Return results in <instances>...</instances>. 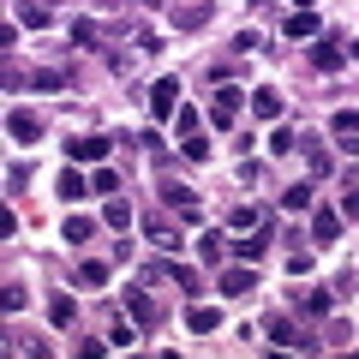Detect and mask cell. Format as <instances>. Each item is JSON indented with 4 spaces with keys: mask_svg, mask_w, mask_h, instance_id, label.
I'll return each instance as SVG.
<instances>
[{
    "mask_svg": "<svg viewBox=\"0 0 359 359\" xmlns=\"http://www.w3.org/2000/svg\"><path fill=\"white\" fill-rule=\"evenodd\" d=\"M210 120H216V132H228L233 120H240V90H233V84H216V96H210Z\"/></svg>",
    "mask_w": 359,
    "mask_h": 359,
    "instance_id": "6da1fadb",
    "label": "cell"
},
{
    "mask_svg": "<svg viewBox=\"0 0 359 359\" xmlns=\"http://www.w3.org/2000/svg\"><path fill=\"white\" fill-rule=\"evenodd\" d=\"M150 114L156 120L180 114V78H156V84H150Z\"/></svg>",
    "mask_w": 359,
    "mask_h": 359,
    "instance_id": "7a4b0ae2",
    "label": "cell"
},
{
    "mask_svg": "<svg viewBox=\"0 0 359 359\" xmlns=\"http://www.w3.org/2000/svg\"><path fill=\"white\" fill-rule=\"evenodd\" d=\"M162 204H174L186 222L204 216V210H198V192H192V186H180V180H162Z\"/></svg>",
    "mask_w": 359,
    "mask_h": 359,
    "instance_id": "3957f363",
    "label": "cell"
},
{
    "mask_svg": "<svg viewBox=\"0 0 359 359\" xmlns=\"http://www.w3.org/2000/svg\"><path fill=\"white\" fill-rule=\"evenodd\" d=\"M269 341H276V347H294V353H311V347H318V341H311V335H299L294 330V323H287V318H269Z\"/></svg>",
    "mask_w": 359,
    "mask_h": 359,
    "instance_id": "277c9868",
    "label": "cell"
},
{
    "mask_svg": "<svg viewBox=\"0 0 359 359\" xmlns=\"http://www.w3.org/2000/svg\"><path fill=\"white\" fill-rule=\"evenodd\" d=\"M222 294H228V299H245V294H252V287H257V269L252 264H240V269H228V276H222Z\"/></svg>",
    "mask_w": 359,
    "mask_h": 359,
    "instance_id": "5b68a950",
    "label": "cell"
},
{
    "mask_svg": "<svg viewBox=\"0 0 359 359\" xmlns=\"http://www.w3.org/2000/svg\"><path fill=\"white\" fill-rule=\"evenodd\" d=\"M264 252H269V222H264V228H252L245 240H233V257H240V264H257Z\"/></svg>",
    "mask_w": 359,
    "mask_h": 359,
    "instance_id": "8992f818",
    "label": "cell"
},
{
    "mask_svg": "<svg viewBox=\"0 0 359 359\" xmlns=\"http://www.w3.org/2000/svg\"><path fill=\"white\" fill-rule=\"evenodd\" d=\"M126 311H132L138 330H156V299L144 294V287H126Z\"/></svg>",
    "mask_w": 359,
    "mask_h": 359,
    "instance_id": "52a82bcc",
    "label": "cell"
},
{
    "mask_svg": "<svg viewBox=\"0 0 359 359\" xmlns=\"http://www.w3.org/2000/svg\"><path fill=\"white\" fill-rule=\"evenodd\" d=\"M311 240H318V245L341 240V210H311Z\"/></svg>",
    "mask_w": 359,
    "mask_h": 359,
    "instance_id": "ba28073f",
    "label": "cell"
},
{
    "mask_svg": "<svg viewBox=\"0 0 359 359\" xmlns=\"http://www.w3.org/2000/svg\"><path fill=\"white\" fill-rule=\"evenodd\" d=\"M6 132H13L18 144H36V138H42V120L25 114V108H13V114H6Z\"/></svg>",
    "mask_w": 359,
    "mask_h": 359,
    "instance_id": "9c48e42d",
    "label": "cell"
},
{
    "mask_svg": "<svg viewBox=\"0 0 359 359\" xmlns=\"http://www.w3.org/2000/svg\"><path fill=\"white\" fill-rule=\"evenodd\" d=\"M66 156H72V162H108V138H72Z\"/></svg>",
    "mask_w": 359,
    "mask_h": 359,
    "instance_id": "30bf717a",
    "label": "cell"
},
{
    "mask_svg": "<svg viewBox=\"0 0 359 359\" xmlns=\"http://www.w3.org/2000/svg\"><path fill=\"white\" fill-rule=\"evenodd\" d=\"M186 330H192V335H216L222 330V311L216 306H192V311H186Z\"/></svg>",
    "mask_w": 359,
    "mask_h": 359,
    "instance_id": "8fae6325",
    "label": "cell"
},
{
    "mask_svg": "<svg viewBox=\"0 0 359 359\" xmlns=\"http://www.w3.org/2000/svg\"><path fill=\"white\" fill-rule=\"evenodd\" d=\"M287 36H294V42H306V36H318V13H306V6H299V13H287Z\"/></svg>",
    "mask_w": 359,
    "mask_h": 359,
    "instance_id": "7c38bea8",
    "label": "cell"
},
{
    "mask_svg": "<svg viewBox=\"0 0 359 359\" xmlns=\"http://www.w3.org/2000/svg\"><path fill=\"white\" fill-rule=\"evenodd\" d=\"M311 66H318V72H341V66H347V54L335 48V42H318V48H311Z\"/></svg>",
    "mask_w": 359,
    "mask_h": 359,
    "instance_id": "4fadbf2b",
    "label": "cell"
},
{
    "mask_svg": "<svg viewBox=\"0 0 359 359\" xmlns=\"http://www.w3.org/2000/svg\"><path fill=\"white\" fill-rule=\"evenodd\" d=\"M60 198H66V204H78V198H90V180L78 174L72 162H66V174H60Z\"/></svg>",
    "mask_w": 359,
    "mask_h": 359,
    "instance_id": "5bb4252c",
    "label": "cell"
},
{
    "mask_svg": "<svg viewBox=\"0 0 359 359\" xmlns=\"http://www.w3.org/2000/svg\"><path fill=\"white\" fill-rule=\"evenodd\" d=\"M252 114L257 120H282V90H257V96H252Z\"/></svg>",
    "mask_w": 359,
    "mask_h": 359,
    "instance_id": "9a60e30c",
    "label": "cell"
},
{
    "mask_svg": "<svg viewBox=\"0 0 359 359\" xmlns=\"http://www.w3.org/2000/svg\"><path fill=\"white\" fill-rule=\"evenodd\" d=\"M102 222H108V228H114V233H126V228H132V204H126V198H108Z\"/></svg>",
    "mask_w": 359,
    "mask_h": 359,
    "instance_id": "2e32d148",
    "label": "cell"
},
{
    "mask_svg": "<svg viewBox=\"0 0 359 359\" xmlns=\"http://www.w3.org/2000/svg\"><path fill=\"white\" fill-rule=\"evenodd\" d=\"M60 240H72V245H84V240H96V222H90V216H66V228H60Z\"/></svg>",
    "mask_w": 359,
    "mask_h": 359,
    "instance_id": "e0dca14e",
    "label": "cell"
},
{
    "mask_svg": "<svg viewBox=\"0 0 359 359\" xmlns=\"http://www.w3.org/2000/svg\"><path fill=\"white\" fill-rule=\"evenodd\" d=\"M330 132H335V138H359V108H335V114H330Z\"/></svg>",
    "mask_w": 359,
    "mask_h": 359,
    "instance_id": "ac0fdd59",
    "label": "cell"
},
{
    "mask_svg": "<svg viewBox=\"0 0 359 359\" xmlns=\"http://www.w3.org/2000/svg\"><path fill=\"white\" fill-rule=\"evenodd\" d=\"M294 306H299V311H311V318H323V311H330V294H323V287H299Z\"/></svg>",
    "mask_w": 359,
    "mask_h": 359,
    "instance_id": "d6986e66",
    "label": "cell"
},
{
    "mask_svg": "<svg viewBox=\"0 0 359 359\" xmlns=\"http://www.w3.org/2000/svg\"><path fill=\"white\" fill-rule=\"evenodd\" d=\"M72 318H78V311H72V299H66V294H54V299H48V323H54V330H72Z\"/></svg>",
    "mask_w": 359,
    "mask_h": 359,
    "instance_id": "ffe728a7",
    "label": "cell"
},
{
    "mask_svg": "<svg viewBox=\"0 0 359 359\" xmlns=\"http://www.w3.org/2000/svg\"><path fill=\"white\" fill-rule=\"evenodd\" d=\"M306 156H311V174H318V180H330V174H335V156L323 150V144H306Z\"/></svg>",
    "mask_w": 359,
    "mask_h": 359,
    "instance_id": "44dd1931",
    "label": "cell"
},
{
    "mask_svg": "<svg viewBox=\"0 0 359 359\" xmlns=\"http://www.w3.org/2000/svg\"><path fill=\"white\" fill-rule=\"evenodd\" d=\"M198 126H204L198 108H180V114H174V132H180V138H198Z\"/></svg>",
    "mask_w": 359,
    "mask_h": 359,
    "instance_id": "7402d4cb",
    "label": "cell"
},
{
    "mask_svg": "<svg viewBox=\"0 0 359 359\" xmlns=\"http://www.w3.org/2000/svg\"><path fill=\"white\" fill-rule=\"evenodd\" d=\"M144 233H150V240L162 245V252H174V245H180V233L168 228V222H144Z\"/></svg>",
    "mask_w": 359,
    "mask_h": 359,
    "instance_id": "603a6c76",
    "label": "cell"
},
{
    "mask_svg": "<svg viewBox=\"0 0 359 359\" xmlns=\"http://www.w3.org/2000/svg\"><path fill=\"white\" fill-rule=\"evenodd\" d=\"M18 25L25 30H48V6H18Z\"/></svg>",
    "mask_w": 359,
    "mask_h": 359,
    "instance_id": "cb8c5ba5",
    "label": "cell"
},
{
    "mask_svg": "<svg viewBox=\"0 0 359 359\" xmlns=\"http://www.w3.org/2000/svg\"><path fill=\"white\" fill-rule=\"evenodd\" d=\"M204 18H210V6H180V13H174V25H180V30H198Z\"/></svg>",
    "mask_w": 359,
    "mask_h": 359,
    "instance_id": "d4e9b609",
    "label": "cell"
},
{
    "mask_svg": "<svg viewBox=\"0 0 359 359\" xmlns=\"http://www.w3.org/2000/svg\"><path fill=\"white\" fill-rule=\"evenodd\" d=\"M287 150H299V138L287 126H276V132H269V156H287Z\"/></svg>",
    "mask_w": 359,
    "mask_h": 359,
    "instance_id": "484cf974",
    "label": "cell"
},
{
    "mask_svg": "<svg viewBox=\"0 0 359 359\" xmlns=\"http://www.w3.org/2000/svg\"><path fill=\"white\" fill-rule=\"evenodd\" d=\"M90 192H120V174L114 168H96V174H90Z\"/></svg>",
    "mask_w": 359,
    "mask_h": 359,
    "instance_id": "4316f807",
    "label": "cell"
},
{
    "mask_svg": "<svg viewBox=\"0 0 359 359\" xmlns=\"http://www.w3.org/2000/svg\"><path fill=\"white\" fill-rule=\"evenodd\" d=\"M78 282H84V287H102V282H108V264H96V257H90V264L78 269Z\"/></svg>",
    "mask_w": 359,
    "mask_h": 359,
    "instance_id": "83f0119b",
    "label": "cell"
},
{
    "mask_svg": "<svg viewBox=\"0 0 359 359\" xmlns=\"http://www.w3.org/2000/svg\"><path fill=\"white\" fill-rule=\"evenodd\" d=\"M282 204H287V210H311V186H287Z\"/></svg>",
    "mask_w": 359,
    "mask_h": 359,
    "instance_id": "f1b7e54d",
    "label": "cell"
},
{
    "mask_svg": "<svg viewBox=\"0 0 359 359\" xmlns=\"http://www.w3.org/2000/svg\"><path fill=\"white\" fill-rule=\"evenodd\" d=\"M228 222H233V228H257V210H252V204H233Z\"/></svg>",
    "mask_w": 359,
    "mask_h": 359,
    "instance_id": "f546056e",
    "label": "cell"
},
{
    "mask_svg": "<svg viewBox=\"0 0 359 359\" xmlns=\"http://www.w3.org/2000/svg\"><path fill=\"white\" fill-rule=\"evenodd\" d=\"M168 276H174V282L186 287V294H198V276H192V269H186V264H168Z\"/></svg>",
    "mask_w": 359,
    "mask_h": 359,
    "instance_id": "4dcf8cb0",
    "label": "cell"
},
{
    "mask_svg": "<svg viewBox=\"0 0 359 359\" xmlns=\"http://www.w3.org/2000/svg\"><path fill=\"white\" fill-rule=\"evenodd\" d=\"M0 306H6V311H25V287H18V282H6V294H0Z\"/></svg>",
    "mask_w": 359,
    "mask_h": 359,
    "instance_id": "1f68e13d",
    "label": "cell"
},
{
    "mask_svg": "<svg viewBox=\"0 0 359 359\" xmlns=\"http://www.w3.org/2000/svg\"><path fill=\"white\" fill-rule=\"evenodd\" d=\"M180 150L192 156V162H210V144H204V138H180Z\"/></svg>",
    "mask_w": 359,
    "mask_h": 359,
    "instance_id": "d6a6232c",
    "label": "cell"
},
{
    "mask_svg": "<svg viewBox=\"0 0 359 359\" xmlns=\"http://www.w3.org/2000/svg\"><path fill=\"white\" fill-rule=\"evenodd\" d=\"M72 42H78V48H90V42H96V25H90V18H78V25H72Z\"/></svg>",
    "mask_w": 359,
    "mask_h": 359,
    "instance_id": "836d02e7",
    "label": "cell"
},
{
    "mask_svg": "<svg viewBox=\"0 0 359 359\" xmlns=\"http://www.w3.org/2000/svg\"><path fill=\"white\" fill-rule=\"evenodd\" d=\"M198 252H204V264H216V257H222V233H204V240H198Z\"/></svg>",
    "mask_w": 359,
    "mask_h": 359,
    "instance_id": "e575fe53",
    "label": "cell"
},
{
    "mask_svg": "<svg viewBox=\"0 0 359 359\" xmlns=\"http://www.w3.org/2000/svg\"><path fill=\"white\" fill-rule=\"evenodd\" d=\"M30 84H36V90H66V72H36Z\"/></svg>",
    "mask_w": 359,
    "mask_h": 359,
    "instance_id": "d590c367",
    "label": "cell"
},
{
    "mask_svg": "<svg viewBox=\"0 0 359 359\" xmlns=\"http://www.w3.org/2000/svg\"><path fill=\"white\" fill-rule=\"evenodd\" d=\"M108 341H114V347H132V341H138V330H132V323H114V335H108Z\"/></svg>",
    "mask_w": 359,
    "mask_h": 359,
    "instance_id": "8d00e7d4",
    "label": "cell"
},
{
    "mask_svg": "<svg viewBox=\"0 0 359 359\" xmlns=\"http://www.w3.org/2000/svg\"><path fill=\"white\" fill-rule=\"evenodd\" d=\"M341 216H347V222H359V186H353V192H341Z\"/></svg>",
    "mask_w": 359,
    "mask_h": 359,
    "instance_id": "74e56055",
    "label": "cell"
},
{
    "mask_svg": "<svg viewBox=\"0 0 359 359\" xmlns=\"http://www.w3.org/2000/svg\"><path fill=\"white\" fill-rule=\"evenodd\" d=\"M353 60H359V42H353Z\"/></svg>",
    "mask_w": 359,
    "mask_h": 359,
    "instance_id": "f35d334b",
    "label": "cell"
},
{
    "mask_svg": "<svg viewBox=\"0 0 359 359\" xmlns=\"http://www.w3.org/2000/svg\"><path fill=\"white\" fill-rule=\"evenodd\" d=\"M150 6H162V0H150Z\"/></svg>",
    "mask_w": 359,
    "mask_h": 359,
    "instance_id": "ab89813d",
    "label": "cell"
}]
</instances>
